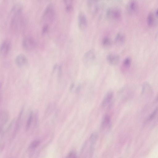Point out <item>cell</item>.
Instances as JSON below:
<instances>
[{"label":"cell","mask_w":158,"mask_h":158,"mask_svg":"<svg viewBox=\"0 0 158 158\" xmlns=\"http://www.w3.org/2000/svg\"><path fill=\"white\" fill-rule=\"evenodd\" d=\"M55 10L54 6L51 3H49L45 8L43 13L42 18L45 22V24H48L52 22L55 17Z\"/></svg>","instance_id":"6da1fadb"},{"label":"cell","mask_w":158,"mask_h":158,"mask_svg":"<svg viewBox=\"0 0 158 158\" xmlns=\"http://www.w3.org/2000/svg\"><path fill=\"white\" fill-rule=\"evenodd\" d=\"M106 17L109 20L112 21H116L119 20L121 16L120 10L115 7H111L107 10Z\"/></svg>","instance_id":"7a4b0ae2"},{"label":"cell","mask_w":158,"mask_h":158,"mask_svg":"<svg viewBox=\"0 0 158 158\" xmlns=\"http://www.w3.org/2000/svg\"><path fill=\"white\" fill-rule=\"evenodd\" d=\"M96 58V54L95 50L90 49L84 54L82 57V61L85 64H89L94 61Z\"/></svg>","instance_id":"3957f363"},{"label":"cell","mask_w":158,"mask_h":158,"mask_svg":"<svg viewBox=\"0 0 158 158\" xmlns=\"http://www.w3.org/2000/svg\"><path fill=\"white\" fill-rule=\"evenodd\" d=\"M24 22L21 14L13 15L11 21L12 27L15 30H20L23 27Z\"/></svg>","instance_id":"277c9868"},{"label":"cell","mask_w":158,"mask_h":158,"mask_svg":"<svg viewBox=\"0 0 158 158\" xmlns=\"http://www.w3.org/2000/svg\"><path fill=\"white\" fill-rule=\"evenodd\" d=\"M23 48L27 50H31L34 49L36 46V42L33 37L27 36L25 37L22 41Z\"/></svg>","instance_id":"5b68a950"},{"label":"cell","mask_w":158,"mask_h":158,"mask_svg":"<svg viewBox=\"0 0 158 158\" xmlns=\"http://www.w3.org/2000/svg\"><path fill=\"white\" fill-rule=\"evenodd\" d=\"M87 8L89 12L91 14L95 15L98 11L100 8V2L98 0H89L87 2Z\"/></svg>","instance_id":"8992f818"},{"label":"cell","mask_w":158,"mask_h":158,"mask_svg":"<svg viewBox=\"0 0 158 158\" xmlns=\"http://www.w3.org/2000/svg\"><path fill=\"white\" fill-rule=\"evenodd\" d=\"M112 126L110 116L107 114L105 115L103 118L100 125V129L102 131L106 132L110 130Z\"/></svg>","instance_id":"52a82bcc"},{"label":"cell","mask_w":158,"mask_h":158,"mask_svg":"<svg viewBox=\"0 0 158 158\" xmlns=\"http://www.w3.org/2000/svg\"><path fill=\"white\" fill-rule=\"evenodd\" d=\"M127 11L130 15H133L137 12L138 10V4L135 0L129 1L126 6Z\"/></svg>","instance_id":"ba28073f"},{"label":"cell","mask_w":158,"mask_h":158,"mask_svg":"<svg viewBox=\"0 0 158 158\" xmlns=\"http://www.w3.org/2000/svg\"><path fill=\"white\" fill-rule=\"evenodd\" d=\"M11 46V43L8 40L3 41L0 46V56L4 57L8 54Z\"/></svg>","instance_id":"9c48e42d"},{"label":"cell","mask_w":158,"mask_h":158,"mask_svg":"<svg viewBox=\"0 0 158 158\" xmlns=\"http://www.w3.org/2000/svg\"><path fill=\"white\" fill-rule=\"evenodd\" d=\"M87 19L85 15L81 11L78 16V24L79 29L82 30L85 29L87 25Z\"/></svg>","instance_id":"30bf717a"},{"label":"cell","mask_w":158,"mask_h":158,"mask_svg":"<svg viewBox=\"0 0 158 158\" xmlns=\"http://www.w3.org/2000/svg\"><path fill=\"white\" fill-rule=\"evenodd\" d=\"M106 60L108 63L110 65L115 66L117 65L119 62V56L115 53H110L106 56Z\"/></svg>","instance_id":"8fae6325"},{"label":"cell","mask_w":158,"mask_h":158,"mask_svg":"<svg viewBox=\"0 0 158 158\" xmlns=\"http://www.w3.org/2000/svg\"><path fill=\"white\" fill-rule=\"evenodd\" d=\"M157 17L154 13V11H151L148 14L147 22L148 25L150 27L155 26L157 23Z\"/></svg>","instance_id":"7c38bea8"},{"label":"cell","mask_w":158,"mask_h":158,"mask_svg":"<svg viewBox=\"0 0 158 158\" xmlns=\"http://www.w3.org/2000/svg\"><path fill=\"white\" fill-rule=\"evenodd\" d=\"M15 61L16 64L18 66L21 67L27 64V60L25 55L20 54L17 55L16 57Z\"/></svg>","instance_id":"4fadbf2b"},{"label":"cell","mask_w":158,"mask_h":158,"mask_svg":"<svg viewBox=\"0 0 158 158\" xmlns=\"http://www.w3.org/2000/svg\"><path fill=\"white\" fill-rule=\"evenodd\" d=\"M113 97V93L112 91H109L106 94L102 102V105L103 107L108 106L111 102Z\"/></svg>","instance_id":"5bb4252c"},{"label":"cell","mask_w":158,"mask_h":158,"mask_svg":"<svg viewBox=\"0 0 158 158\" xmlns=\"http://www.w3.org/2000/svg\"><path fill=\"white\" fill-rule=\"evenodd\" d=\"M125 41V36L122 33H118L115 37L114 42L115 44L118 45H121L124 43Z\"/></svg>","instance_id":"9a60e30c"},{"label":"cell","mask_w":158,"mask_h":158,"mask_svg":"<svg viewBox=\"0 0 158 158\" xmlns=\"http://www.w3.org/2000/svg\"><path fill=\"white\" fill-rule=\"evenodd\" d=\"M9 118L8 113L5 110L0 111V125L3 126L8 121Z\"/></svg>","instance_id":"2e32d148"},{"label":"cell","mask_w":158,"mask_h":158,"mask_svg":"<svg viewBox=\"0 0 158 158\" xmlns=\"http://www.w3.org/2000/svg\"><path fill=\"white\" fill-rule=\"evenodd\" d=\"M23 10V6L20 3H17L12 7L11 12L13 15L21 14Z\"/></svg>","instance_id":"e0dca14e"},{"label":"cell","mask_w":158,"mask_h":158,"mask_svg":"<svg viewBox=\"0 0 158 158\" xmlns=\"http://www.w3.org/2000/svg\"><path fill=\"white\" fill-rule=\"evenodd\" d=\"M152 91V87L148 83H145L143 84L142 92L143 95L151 94Z\"/></svg>","instance_id":"ac0fdd59"},{"label":"cell","mask_w":158,"mask_h":158,"mask_svg":"<svg viewBox=\"0 0 158 158\" xmlns=\"http://www.w3.org/2000/svg\"><path fill=\"white\" fill-rule=\"evenodd\" d=\"M131 63V59L129 56L127 57L123 60L122 64V68L123 70L128 69L130 67Z\"/></svg>","instance_id":"d6986e66"},{"label":"cell","mask_w":158,"mask_h":158,"mask_svg":"<svg viewBox=\"0 0 158 158\" xmlns=\"http://www.w3.org/2000/svg\"><path fill=\"white\" fill-rule=\"evenodd\" d=\"M111 40L108 36H105L102 39L101 44L104 47H109L111 45Z\"/></svg>","instance_id":"ffe728a7"},{"label":"cell","mask_w":158,"mask_h":158,"mask_svg":"<svg viewBox=\"0 0 158 158\" xmlns=\"http://www.w3.org/2000/svg\"><path fill=\"white\" fill-rule=\"evenodd\" d=\"M64 2L65 6L66 11L67 12H70L73 8L72 1L71 0H65L64 1Z\"/></svg>","instance_id":"44dd1931"},{"label":"cell","mask_w":158,"mask_h":158,"mask_svg":"<svg viewBox=\"0 0 158 158\" xmlns=\"http://www.w3.org/2000/svg\"><path fill=\"white\" fill-rule=\"evenodd\" d=\"M158 112L157 107H156L152 112L148 116L147 121L148 122L152 121L154 120L157 116Z\"/></svg>","instance_id":"7402d4cb"},{"label":"cell","mask_w":158,"mask_h":158,"mask_svg":"<svg viewBox=\"0 0 158 158\" xmlns=\"http://www.w3.org/2000/svg\"><path fill=\"white\" fill-rule=\"evenodd\" d=\"M98 137V134L96 132H94L90 135L89 137V141L91 144H94Z\"/></svg>","instance_id":"603a6c76"},{"label":"cell","mask_w":158,"mask_h":158,"mask_svg":"<svg viewBox=\"0 0 158 158\" xmlns=\"http://www.w3.org/2000/svg\"><path fill=\"white\" fill-rule=\"evenodd\" d=\"M33 115V112L31 111L29 114L26 124V128L27 131L29 129L31 126L32 122Z\"/></svg>","instance_id":"cb8c5ba5"},{"label":"cell","mask_w":158,"mask_h":158,"mask_svg":"<svg viewBox=\"0 0 158 158\" xmlns=\"http://www.w3.org/2000/svg\"><path fill=\"white\" fill-rule=\"evenodd\" d=\"M40 141L38 140H34L30 143L29 148L31 150H34L40 145Z\"/></svg>","instance_id":"d4e9b609"},{"label":"cell","mask_w":158,"mask_h":158,"mask_svg":"<svg viewBox=\"0 0 158 158\" xmlns=\"http://www.w3.org/2000/svg\"><path fill=\"white\" fill-rule=\"evenodd\" d=\"M66 158H77V156L75 152L72 151L68 154Z\"/></svg>","instance_id":"484cf974"},{"label":"cell","mask_w":158,"mask_h":158,"mask_svg":"<svg viewBox=\"0 0 158 158\" xmlns=\"http://www.w3.org/2000/svg\"><path fill=\"white\" fill-rule=\"evenodd\" d=\"M48 29V24H45L43 27L42 29V32L43 34L46 33Z\"/></svg>","instance_id":"4316f807"},{"label":"cell","mask_w":158,"mask_h":158,"mask_svg":"<svg viewBox=\"0 0 158 158\" xmlns=\"http://www.w3.org/2000/svg\"><path fill=\"white\" fill-rule=\"evenodd\" d=\"M81 86L80 85H79L78 87H77V88L76 89V91L77 92H78L80 89V88H81Z\"/></svg>","instance_id":"83f0119b"},{"label":"cell","mask_w":158,"mask_h":158,"mask_svg":"<svg viewBox=\"0 0 158 158\" xmlns=\"http://www.w3.org/2000/svg\"><path fill=\"white\" fill-rule=\"evenodd\" d=\"M74 84L73 83H72L71 85L70 86V89L71 90H72L73 89V88L74 87Z\"/></svg>","instance_id":"f1b7e54d"},{"label":"cell","mask_w":158,"mask_h":158,"mask_svg":"<svg viewBox=\"0 0 158 158\" xmlns=\"http://www.w3.org/2000/svg\"><path fill=\"white\" fill-rule=\"evenodd\" d=\"M2 125H0V133L1 132L2 129Z\"/></svg>","instance_id":"f546056e"},{"label":"cell","mask_w":158,"mask_h":158,"mask_svg":"<svg viewBox=\"0 0 158 158\" xmlns=\"http://www.w3.org/2000/svg\"><path fill=\"white\" fill-rule=\"evenodd\" d=\"M2 85V83H1V82H0V89H1V88Z\"/></svg>","instance_id":"4dcf8cb0"}]
</instances>
